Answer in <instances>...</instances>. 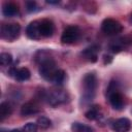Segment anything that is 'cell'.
<instances>
[{
	"label": "cell",
	"instance_id": "cb8c5ba5",
	"mask_svg": "<svg viewBox=\"0 0 132 132\" xmlns=\"http://www.w3.org/2000/svg\"><path fill=\"white\" fill-rule=\"evenodd\" d=\"M103 60H104V64H109L112 61V57L111 56H108V55H104Z\"/></svg>",
	"mask_w": 132,
	"mask_h": 132
},
{
	"label": "cell",
	"instance_id": "5bb4252c",
	"mask_svg": "<svg viewBox=\"0 0 132 132\" xmlns=\"http://www.w3.org/2000/svg\"><path fill=\"white\" fill-rule=\"evenodd\" d=\"M100 111H101L100 105L94 104L85 112V117L90 121H95L100 117Z\"/></svg>",
	"mask_w": 132,
	"mask_h": 132
},
{
	"label": "cell",
	"instance_id": "277c9868",
	"mask_svg": "<svg viewBox=\"0 0 132 132\" xmlns=\"http://www.w3.org/2000/svg\"><path fill=\"white\" fill-rule=\"evenodd\" d=\"M0 33L2 39H5L7 41H14L21 34V26L18 23L3 24L1 26Z\"/></svg>",
	"mask_w": 132,
	"mask_h": 132
},
{
	"label": "cell",
	"instance_id": "30bf717a",
	"mask_svg": "<svg viewBox=\"0 0 132 132\" xmlns=\"http://www.w3.org/2000/svg\"><path fill=\"white\" fill-rule=\"evenodd\" d=\"M39 30H40L41 37H51L55 31L54 23L48 19H43L40 21Z\"/></svg>",
	"mask_w": 132,
	"mask_h": 132
},
{
	"label": "cell",
	"instance_id": "5b68a950",
	"mask_svg": "<svg viewBox=\"0 0 132 132\" xmlns=\"http://www.w3.org/2000/svg\"><path fill=\"white\" fill-rule=\"evenodd\" d=\"M45 99L52 106H58L68 101V93L64 90H53L45 93Z\"/></svg>",
	"mask_w": 132,
	"mask_h": 132
},
{
	"label": "cell",
	"instance_id": "603a6c76",
	"mask_svg": "<svg viewBox=\"0 0 132 132\" xmlns=\"http://www.w3.org/2000/svg\"><path fill=\"white\" fill-rule=\"evenodd\" d=\"M37 124L35 123H27L25 126H24V132H37Z\"/></svg>",
	"mask_w": 132,
	"mask_h": 132
},
{
	"label": "cell",
	"instance_id": "ba28073f",
	"mask_svg": "<svg viewBox=\"0 0 132 132\" xmlns=\"http://www.w3.org/2000/svg\"><path fill=\"white\" fill-rule=\"evenodd\" d=\"M111 128L114 132H129L131 129V122L127 118H120L112 122Z\"/></svg>",
	"mask_w": 132,
	"mask_h": 132
},
{
	"label": "cell",
	"instance_id": "4316f807",
	"mask_svg": "<svg viewBox=\"0 0 132 132\" xmlns=\"http://www.w3.org/2000/svg\"><path fill=\"white\" fill-rule=\"evenodd\" d=\"M129 22L132 24V13H131V15H130V19H129Z\"/></svg>",
	"mask_w": 132,
	"mask_h": 132
},
{
	"label": "cell",
	"instance_id": "9a60e30c",
	"mask_svg": "<svg viewBox=\"0 0 132 132\" xmlns=\"http://www.w3.org/2000/svg\"><path fill=\"white\" fill-rule=\"evenodd\" d=\"M31 77V72L28 68L26 67H22V68H18L14 74V78L18 81H26Z\"/></svg>",
	"mask_w": 132,
	"mask_h": 132
},
{
	"label": "cell",
	"instance_id": "4fadbf2b",
	"mask_svg": "<svg viewBox=\"0 0 132 132\" xmlns=\"http://www.w3.org/2000/svg\"><path fill=\"white\" fill-rule=\"evenodd\" d=\"M39 111V106L34 101H28L21 107V114L24 117H30Z\"/></svg>",
	"mask_w": 132,
	"mask_h": 132
},
{
	"label": "cell",
	"instance_id": "7a4b0ae2",
	"mask_svg": "<svg viewBox=\"0 0 132 132\" xmlns=\"http://www.w3.org/2000/svg\"><path fill=\"white\" fill-rule=\"evenodd\" d=\"M82 86H84V94L81 97V100L84 103H88L93 100L96 94V90L98 87V79L94 72H89L84 76L82 79Z\"/></svg>",
	"mask_w": 132,
	"mask_h": 132
},
{
	"label": "cell",
	"instance_id": "d4e9b609",
	"mask_svg": "<svg viewBox=\"0 0 132 132\" xmlns=\"http://www.w3.org/2000/svg\"><path fill=\"white\" fill-rule=\"evenodd\" d=\"M46 3H47V4H58V3H60V1H59V0H56V1L47 0V1H46Z\"/></svg>",
	"mask_w": 132,
	"mask_h": 132
},
{
	"label": "cell",
	"instance_id": "ffe728a7",
	"mask_svg": "<svg viewBox=\"0 0 132 132\" xmlns=\"http://www.w3.org/2000/svg\"><path fill=\"white\" fill-rule=\"evenodd\" d=\"M37 124H38L41 128L46 129V128H50V127L52 126V121H51L48 118H46V117H44V116H41V117H39V118L37 119Z\"/></svg>",
	"mask_w": 132,
	"mask_h": 132
},
{
	"label": "cell",
	"instance_id": "7402d4cb",
	"mask_svg": "<svg viewBox=\"0 0 132 132\" xmlns=\"http://www.w3.org/2000/svg\"><path fill=\"white\" fill-rule=\"evenodd\" d=\"M26 9L28 12H35L39 8L37 6V3L35 1H27L26 2Z\"/></svg>",
	"mask_w": 132,
	"mask_h": 132
},
{
	"label": "cell",
	"instance_id": "8fae6325",
	"mask_svg": "<svg viewBox=\"0 0 132 132\" xmlns=\"http://www.w3.org/2000/svg\"><path fill=\"white\" fill-rule=\"evenodd\" d=\"M98 51H99L98 46H96V45H91V46L86 47V48L80 53V55L82 56V58H84L85 60H87V61H89V62H91V63H95V62H97V60H98Z\"/></svg>",
	"mask_w": 132,
	"mask_h": 132
},
{
	"label": "cell",
	"instance_id": "8992f818",
	"mask_svg": "<svg viewBox=\"0 0 132 132\" xmlns=\"http://www.w3.org/2000/svg\"><path fill=\"white\" fill-rule=\"evenodd\" d=\"M101 30L106 35H117L123 31V26L119 21L106 18L101 23Z\"/></svg>",
	"mask_w": 132,
	"mask_h": 132
},
{
	"label": "cell",
	"instance_id": "e0dca14e",
	"mask_svg": "<svg viewBox=\"0 0 132 132\" xmlns=\"http://www.w3.org/2000/svg\"><path fill=\"white\" fill-rule=\"evenodd\" d=\"M65 78H66V73H65V71H64L63 69H58V70L55 72V74L53 75L51 82H53V84H55V85H57V86H61V85L65 81Z\"/></svg>",
	"mask_w": 132,
	"mask_h": 132
},
{
	"label": "cell",
	"instance_id": "9c48e42d",
	"mask_svg": "<svg viewBox=\"0 0 132 132\" xmlns=\"http://www.w3.org/2000/svg\"><path fill=\"white\" fill-rule=\"evenodd\" d=\"M39 24L40 21H33L31 22L27 28H26V35L30 38V39H34V40H38L41 38V34H40V30H39Z\"/></svg>",
	"mask_w": 132,
	"mask_h": 132
},
{
	"label": "cell",
	"instance_id": "6da1fadb",
	"mask_svg": "<svg viewBox=\"0 0 132 132\" xmlns=\"http://www.w3.org/2000/svg\"><path fill=\"white\" fill-rule=\"evenodd\" d=\"M36 61L39 64V74L42 78H44L47 81L52 80L53 75L55 74V72L59 69L57 67V63L56 61L51 58L46 52L44 51H39L37 52L36 56H35Z\"/></svg>",
	"mask_w": 132,
	"mask_h": 132
},
{
	"label": "cell",
	"instance_id": "44dd1931",
	"mask_svg": "<svg viewBox=\"0 0 132 132\" xmlns=\"http://www.w3.org/2000/svg\"><path fill=\"white\" fill-rule=\"evenodd\" d=\"M109 48L112 53H120L122 50H123V44L120 40H117V41H113L110 45H109Z\"/></svg>",
	"mask_w": 132,
	"mask_h": 132
},
{
	"label": "cell",
	"instance_id": "2e32d148",
	"mask_svg": "<svg viewBox=\"0 0 132 132\" xmlns=\"http://www.w3.org/2000/svg\"><path fill=\"white\" fill-rule=\"evenodd\" d=\"M12 112V107L9 102H2L0 104V121L3 122L6 118H8Z\"/></svg>",
	"mask_w": 132,
	"mask_h": 132
},
{
	"label": "cell",
	"instance_id": "3957f363",
	"mask_svg": "<svg viewBox=\"0 0 132 132\" xmlns=\"http://www.w3.org/2000/svg\"><path fill=\"white\" fill-rule=\"evenodd\" d=\"M106 96L111 107L116 110H121L124 107V97L119 91V84L116 80H111L106 89Z\"/></svg>",
	"mask_w": 132,
	"mask_h": 132
},
{
	"label": "cell",
	"instance_id": "d6986e66",
	"mask_svg": "<svg viewBox=\"0 0 132 132\" xmlns=\"http://www.w3.org/2000/svg\"><path fill=\"white\" fill-rule=\"evenodd\" d=\"M12 56L9 53H1L0 54V64L2 66H8L12 63Z\"/></svg>",
	"mask_w": 132,
	"mask_h": 132
},
{
	"label": "cell",
	"instance_id": "484cf974",
	"mask_svg": "<svg viewBox=\"0 0 132 132\" xmlns=\"http://www.w3.org/2000/svg\"><path fill=\"white\" fill-rule=\"evenodd\" d=\"M10 132H22V131H21L20 129H12Z\"/></svg>",
	"mask_w": 132,
	"mask_h": 132
},
{
	"label": "cell",
	"instance_id": "7c38bea8",
	"mask_svg": "<svg viewBox=\"0 0 132 132\" xmlns=\"http://www.w3.org/2000/svg\"><path fill=\"white\" fill-rule=\"evenodd\" d=\"M2 13L6 18H11L15 16L20 13V8L19 5L14 2H5L2 5Z\"/></svg>",
	"mask_w": 132,
	"mask_h": 132
},
{
	"label": "cell",
	"instance_id": "ac0fdd59",
	"mask_svg": "<svg viewBox=\"0 0 132 132\" xmlns=\"http://www.w3.org/2000/svg\"><path fill=\"white\" fill-rule=\"evenodd\" d=\"M71 130L73 132H95V130L88 125L78 123V122H74L71 125Z\"/></svg>",
	"mask_w": 132,
	"mask_h": 132
},
{
	"label": "cell",
	"instance_id": "52a82bcc",
	"mask_svg": "<svg viewBox=\"0 0 132 132\" xmlns=\"http://www.w3.org/2000/svg\"><path fill=\"white\" fill-rule=\"evenodd\" d=\"M79 35H80V30L77 26L75 25L67 26L62 32L61 41L64 44H71V43H74L78 39Z\"/></svg>",
	"mask_w": 132,
	"mask_h": 132
}]
</instances>
